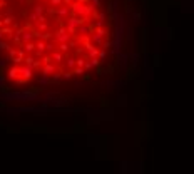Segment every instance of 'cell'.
<instances>
[{"instance_id": "obj_1", "label": "cell", "mask_w": 194, "mask_h": 174, "mask_svg": "<svg viewBox=\"0 0 194 174\" xmlns=\"http://www.w3.org/2000/svg\"><path fill=\"white\" fill-rule=\"evenodd\" d=\"M109 45L101 0H0V52L17 84L87 76Z\"/></svg>"}]
</instances>
